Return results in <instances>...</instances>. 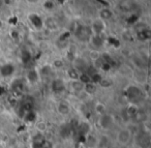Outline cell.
Here are the masks:
<instances>
[{
    "instance_id": "1",
    "label": "cell",
    "mask_w": 151,
    "mask_h": 148,
    "mask_svg": "<svg viewBox=\"0 0 151 148\" xmlns=\"http://www.w3.org/2000/svg\"><path fill=\"white\" fill-rule=\"evenodd\" d=\"M132 135L126 126L121 127L116 133V142L120 146H127L132 142Z\"/></svg>"
},
{
    "instance_id": "2",
    "label": "cell",
    "mask_w": 151,
    "mask_h": 148,
    "mask_svg": "<svg viewBox=\"0 0 151 148\" xmlns=\"http://www.w3.org/2000/svg\"><path fill=\"white\" fill-rule=\"evenodd\" d=\"M115 123V119H114V116L112 114H109V113H105V114L101 115L99 118V124L101 126V129H110Z\"/></svg>"
},
{
    "instance_id": "3",
    "label": "cell",
    "mask_w": 151,
    "mask_h": 148,
    "mask_svg": "<svg viewBox=\"0 0 151 148\" xmlns=\"http://www.w3.org/2000/svg\"><path fill=\"white\" fill-rule=\"evenodd\" d=\"M76 35L78 36V38L80 40H90V38L92 36V31H91V29H89L88 27L80 26V27L77 29Z\"/></svg>"
},
{
    "instance_id": "4",
    "label": "cell",
    "mask_w": 151,
    "mask_h": 148,
    "mask_svg": "<svg viewBox=\"0 0 151 148\" xmlns=\"http://www.w3.org/2000/svg\"><path fill=\"white\" fill-rule=\"evenodd\" d=\"M56 109H57V112L60 115H62V116H66V115H68L69 113H70V106H69L68 103H66L65 100L59 102Z\"/></svg>"
},
{
    "instance_id": "5",
    "label": "cell",
    "mask_w": 151,
    "mask_h": 148,
    "mask_svg": "<svg viewBox=\"0 0 151 148\" xmlns=\"http://www.w3.org/2000/svg\"><path fill=\"white\" fill-rule=\"evenodd\" d=\"M134 0H121L119 3L120 9L124 12H128L130 9H134Z\"/></svg>"
},
{
    "instance_id": "6",
    "label": "cell",
    "mask_w": 151,
    "mask_h": 148,
    "mask_svg": "<svg viewBox=\"0 0 151 148\" xmlns=\"http://www.w3.org/2000/svg\"><path fill=\"white\" fill-rule=\"evenodd\" d=\"M29 19H30V21H31V23L33 24V26H35V28H37V29H40V28L42 27V25H44V23H42L40 17L38 15H36V14H32V15H30Z\"/></svg>"
},
{
    "instance_id": "7",
    "label": "cell",
    "mask_w": 151,
    "mask_h": 148,
    "mask_svg": "<svg viewBox=\"0 0 151 148\" xmlns=\"http://www.w3.org/2000/svg\"><path fill=\"white\" fill-rule=\"evenodd\" d=\"M97 88H96V85L93 84L92 82H89V83H86L84 84V88H83V91L85 93H87L88 95H92L96 92Z\"/></svg>"
},
{
    "instance_id": "8",
    "label": "cell",
    "mask_w": 151,
    "mask_h": 148,
    "mask_svg": "<svg viewBox=\"0 0 151 148\" xmlns=\"http://www.w3.org/2000/svg\"><path fill=\"white\" fill-rule=\"evenodd\" d=\"M104 29H105V25L103 24V22L96 21V22H94V23H93L92 30H91V31L94 32L95 35H99V34L104 31Z\"/></svg>"
},
{
    "instance_id": "9",
    "label": "cell",
    "mask_w": 151,
    "mask_h": 148,
    "mask_svg": "<svg viewBox=\"0 0 151 148\" xmlns=\"http://www.w3.org/2000/svg\"><path fill=\"white\" fill-rule=\"evenodd\" d=\"M71 88L75 90L76 92H80L83 91V88H84V84L80 81V80H73L71 82Z\"/></svg>"
},
{
    "instance_id": "10",
    "label": "cell",
    "mask_w": 151,
    "mask_h": 148,
    "mask_svg": "<svg viewBox=\"0 0 151 148\" xmlns=\"http://www.w3.org/2000/svg\"><path fill=\"white\" fill-rule=\"evenodd\" d=\"M38 73L35 71V69H32L29 73L27 74V79L30 83H36L38 81Z\"/></svg>"
},
{
    "instance_id": "11",
    "label": "cell",
    "mask_w": 151,
    "mask_h": 148,
    "mask_svg": "<svg viewBox=\"0 0 151 148\" xmlns=\"http://www.w3.org/2000/svg\"><path fill=\"white\" fill-rule=\"evenodd\" d=\"M112 15H113V13L109 9H103L99 12V16H101V18L103 20H109L112 17Z\"/></svg>"
},
{
    "instance_id": "12",
    "label": "cell",
    "mask_w": 151,
    "mask_h": 148,
    "mask_svg": "<svg viewBox=\"0 0 151 148\" xmlns=\"http://www.w3.org/2000/svg\"><path fill=\"white\" fill-rule=\"evenodd\" d=\"M46 25L48 26V28L49 29H52V30H54V29H56L57 28V22H56V20L55 19H52V18H49L48 20L46 21Z\"/></svg>"
},
{
    "instance_id": "13",
    "label": "cell",
    "mask_w": 151,
    "mask_h": 148,
    "mask_svg": "<svg viewBox=\"0 0 151 148\" xmlns=\"http://www.w3.org/2000/svg\"><path fill=\"white\" fill-rule=\"evenodd\" d=\"M91 40H92V43L94 44L95 47H101L103 46V40L99 35H93L91 36Z\"/></svg>"
},
{
    "instance_id": "14",
    "label": "cell",
    "mask_w": 151,
    "mask_h": 148,
    "mask_svg": "<svg viewBox=\"0 0 151 148\" xmlns=\"http://www.w3.org/2000/svg\"><path fill=\"white\" fill-rule=\"evenodd\" d=\"M68 76L70 77L71 80H78L79 79V74L76 69H70L68 71Z\"/></svg>"
},
{
    "instance_id": "15",
    "label": "cell",
    "mask_w": 151,
    "mask_h": 148,
    "mask_svg": "<svg viewBox=\"0 0 151 148\" xmlns=\"http://www.w3.org/2000/svg\"><path fill=\"white\" fill-rule=\"evenodd\" d=\"M12 71H13V67L11 65H5V66H3L1 69V71H2L3 75H9V74H12Z\"/></svg>"
},
{
    "instance_id": "16",
    "label": "cell",
    "mask_w": 151,
    "mask_h": 148,
    "mask_svg": "<svg viewBox=\"0 0 151 148\" xmlns=\"http://www.w3.org/2000/svg\"><path fill=\"white\" fill-rule=\"evenodd\" d=\"M45 7H46V9H53V7H54V3H53L52 1H47V2L45 3Z\"/></svg>"
},
{
    "instance_id": "17",
    "label": "cell",
    "mask_w": 151,
    "mask_h": 148,
    "mask_svg": "<svg viewBox=\"0 0 151 148\" xmlns=\"http://www.w3.org/2000/svg\"><path fill=\"white\" fill-rule=\"evenodd\" d=\"M54 64L56 65L57 67H59V66H62V65H63V62H62L61 60H60V61H59V60H55Z\"/></svg>"
},
{
    "instance_id": "18",
    "label": "cell",
    "mask_w": 151,
    "mask_h": 148,
    "mask_svg": "<svg viewBox=\"0 0 151 148\" xmlns=\"http://www.w3.org/2000/svg\"><path fill=\"white\" fill-rule=\"evenodd\" d=\"M28 1H30V2H36L37 0H28Z\"/></svg>"
},
{
    "instance_id": "19",
    "label": "cell",
    "mask_w": 151,
    "mask_h": 148,
    "mask_svg": "<svg viewBox=\"0 0 151 148\" xmlns=\"http://www.w3.org/2000/svg\"><path fill=\"white\" fill-rule=\"evenodd\" d=\"M59 1H60V2H63V1H64V0H59Z\"/></svg>"
}]
</instances>
